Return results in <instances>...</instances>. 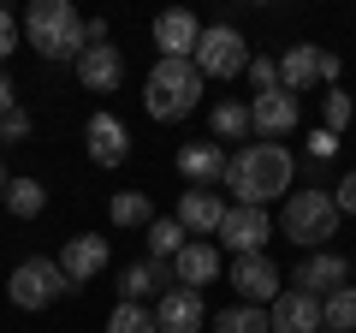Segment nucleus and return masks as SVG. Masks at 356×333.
Returning a JSON list of instances; mask_svg holds the SVG:
<instances>
[{
    "label": "nucleus",
    "instance_id": "f257e3e1",
    "mask_svg": "<svg viewBox=\"0 0 356 333\" xmlns=\"http://www.w3.org/2000/svg\"><path fill=\"white\" fill-rule=\"evenodd\" d=\"M297 179V161L280 149V143H243L226 161V185L238 196V208H267L273 196H285Z\"/></svg>",
    "mask_w": 356,
    "mask_h": 333
},
{
    "label": "nucleus",
    "instance_id": "f03ea898",
    "mask_svg": "<svg viewBox=\"0 0 356 333\" xmlns=\"http://www.w3.org/2000/svg\"><path fill=\"white\" fill-rule=\"evenodd\" d=\"M143 102H149V119H161V125L191 119L202 107V72L191 60H154L149 84H143Z\"/></svg>",
    "mask_w": 356,
    "mask_h": 333
},
{
    "label": "nucleus",
    "instance_id": "7ed1b4c3",
    "mask_svg": "<svg viewBox=\"0 0 356 333\" xmlns=\"http://www.w3.org/2000/svg\"><path fill=\"white\" fill-rule=\"evenodd\" d=\"M24 36L42 60H77L83 54V18L72 0H36L24 13Z\"/></svg>",
    "mask_w": 356,
    "mask_h": 333
},
{
    "label": "nucleus",
    "instance_id": "20e7f679",
    "mask_svg": "<svg viewBox=\"0 0 356 333\" xmlns=\"http://www.w3.org/2000/svg\"><path fill=\"white\" fill-rule=\"evenodd\" d=\"M339 203L332 191H291L285 196V215H280V232L297 244V250H327V238L339 232Z\"/></svg>",
    "mask_w": 356,
    "mask_h": 333
},
{
    "label": "nucleus",
    "instance_id": "39448f33",
    "mask_svg": "<svg viewBox=\"0 0 356 333\" xmlns=\"http://www.w3.org/2000/svg\"><path fill=\"white\" fill-rule=\"evenodd\" d=\"M65 292H77V286L65 280V274H60V262H48V256L18 262V268H13V280H6V297H13L18 309H48V304H60Z\"/></svg>",
    "mask_w": 356,
    "mask_h": 333
},
{
    "label": "nucleus",
    "instance_id": "423d86ee",
    "mask_svg": "<svg viewBox=\"0 0 356 333\" xmlns=\"http://www.w3.org/2000/svg\"><path fill=\"white\" fill-rule=\"evenodd\" d=\"M191 65L202 72V84L208 77H220V84H226V77H243L250 72V42L232 24H208L202 42H196V54H191Z\"/></svg>",
    "mask_w": 356,
    "mask_h": 333
},
{
    "label": "nucleus",
    "instance_id": "0eeeda50",
    "mask_svg": "<svg viewBox=\"0 0 356 333\" xmlns=\"http://www.w3.org/2000/svg\"><path fill=\"white\" fill-rule=\"evenodd\" d=\"M315 84H339V54H327V48H315V42H297V48H285L280 54V90H315Z\"/></svg>",
    "mask_w": 356,
    "mask_h": 333
},
{
    "label": "nucleus",
    "instance_id": "6e6552de",
    "mask_svg": "<svg viewBox=\"0 0 356 333\" xmlns=\"http://www.w3.org/2000/svg\"><path fill=\"white\" fill-rule=\"evenodd\" d=\"M202 327H208L202 292H191V286L161 292V304H154V333H202Z\"/></svg>",
    "mask_w": 356,
    "mask_h": 333
},
{
    "label": "nucleus",
    "instance_id": "1a4fd4ad",
    "mask_svg": "<svg viewBox=\"0 0 356 333\" xmlns=\"http://www.w3.org/2000/svg\"><path fill=\"white\" fill-rule=\"evenodd\" d=\"M220 238H226L232 256H261L267 238H273V220H267V208H226Z\"/></svg>",
    "mask_w": 356,
    "mask_h": 333
},
{
    "label": "nucleus",
    "instance_id": "9d476101",
    "mask_svg": "<svg viewBox=\"0 0 356 333\" xmlns=\"http://www.w3.org/2000/svg\"><path fill=\"white\" fill-rule=\"evenodd\" d=\"M250 131H255L261 143L291 137V131H297V95H291V90H267V95H255V102H250Z\"/></svg>",
    "mask_w": 356,
    "mask_h": 333
},
{
    "label": "nucleus",
    "instance_id": "9b49d317",
    "mask_svg": "<svg viewBox=\"0 0 356 333\" xmlns=\"http://www.w3.org/2000/svg\"><path fill=\"white\" fill-rule=\"evenodd\" d=\"M77 84H83L89 95H113L119 84H125V54H119L113 42L83 48V54H77Z\"/></svg>",
    "mask_w": 356,
    "mask_h": 333
},
{
    "label": "nucleus",
    "instance_id": "f8f14e48",
    "mask_svg": "<svg viewBox=\"0 0 356 333\" xmlns=\"http://www.w3.org/2000/svg\"><path fill=\"white\" fill-rule=\"evenodd\" d=\"M232 286H238V297L243 304H255V309H267L273 297H280V268H273V256H238L232 262Z\"/></svg>",
    "mask_w": 356,
    "mask_h": 333
},
{
    "label": "nucleus",
    "instance_id": "ddd939ff",
    "mask_svg": "<svg viewBox=\"0 0 356 333\" xmlns=\"http://www.w3.org/2000/svg\"><path fill=\"white\" fill-rule=\"evenodd\" d=\"M267 327L273 333H321V297L285 286V292L267 304Z\"/></svg>",
    "mask_w": 356,
    "mask_h": 333
},
{
    "label": "nucleus",
    "instance_id": "4468645a",
    "mask_svg": "<svg viewBox=\"0 0 356 333\" xmlns=\"http://www.w3.org/2000/svg\"><path fill=\"white\" fill-rule=\"evenodd\" d=\"M339 286H350V262H344L339 250H309L303 268H297V292H309V297H332Z\"/></svg>",
    "mask_w": 356,
    "mask_h": 333
},
{
    "label": "nucleus",
    "instance_id": "2eb2a0df",
    "mask_svg": "<svg viewBox=\"0 0 356 333\" xmlns=\"http://www.w3.org/2000/svg\"><path fill=\"white\" fill-rule=\"evenodd\" d=\"M102 268H107V238H102V232H77V238H65L60 274H65L72 286H89Z\"/></svg>",
    "mask_w": 356,
    "mask_h": 333
},
{
    "label": "nucleus",
    "instance_id": "dca6fc26",
    "mask_svg": "<svg viewBox=\"0 0 356 333\" xmlns=\"http://www.w3.org/2000/svg\"><path fill=\"white\" fill-rule=\"evenodd\" d=\"M83 149H89V161L95 166H125V155H131V131L119 125L113 114H95L83 125Z\"/></svg>",
    "mask_w": 356,
    "mask_h": 333
},
{
    "label": "nucleus",
    "instance_id": "f3484780",
    "mask_svg": "<svg viewBox=\"0 0 356 333\" xmlns=\"http://www.w3.org/2000/svg\"><path fill=\"white\" fill-rule=\"evenodd\" d=\"M196 42H202V24H196L184 6H172V13L154 18V48H161V60H191Z\"/></svg>",
    "mask_w": 356,
    "mask_h": 333
},
{
    "label": "nucleus",
    "instance_id": "a211bd4d",
    "mask_svg": "<svg viewBox=\"0 0 356 333\" xmlns=\"http://www.w3.org/2000/svg\"><path fill=\"white\" fill-rule=\"evenodd\" d=\"M178 173L191 179V191H214V185H226V149L220 143H191V149H178Z\"/></svg>",
    "mask_w": 356,
    "mask_h": 333
},
{
    "label": "nucleus",
    "instance_id": "6ab92c4d",
    "mask_svg": "<svg viewBox=\"0 0 356 333\" xmlns=\"http://www.w3.org/2000/svg\"><path fill=\"white\" fill-rule=\"evenodd\" d=\"M172 220L184 232H196V238H208V232H220V220H226V196H220V191H184Z\"/></svg>",
    "mask_w": 356,
    "mask_h": 333
},
{
    "label": "nucleus",
    "instance_id": "aec40b11",
    "mask_svg": "<svg viewBox=\"0 0 356 333\" xmlns=\"http://www.w3.org/2000/svg\"><path fill=\"white\" fill-rule=\"evenodd\" d=\"M172 280H178V286H191V292L214 286V280H220V250H214V244H202V238L184 244V250L172 256Z\"/></svg>",
    "mask_w": 356,
    "mask_h": 333
},
{
    "label": "nucleus",
    "instance_id": "412c9836",
    "mask_svg": "<svg viewBox=\"0 0 356 333\" xmlns=\"http://www.w3.org/2000/svg\"><path fill=\"white\" fill-rule=\"evenodd\" d=\"M321 327L327 333H356V286H339L332 297H321Z\"/></svg>",
    "mask_w": 356,
    "mask_h": 333
},
{
    "label": "nucleus",
    "instance_id": "4be33fe9",
    "mask_svg": "<svg viewBox=\"0 0 356 333\" xmlns=\"http://www.w3.org/2000/svg\"><path fill=\"white\" fill-rule=\"evenodd\" d=\"M6 208H13L18 220H36L42 208H48V191H42V179H13V185H6Z\"/></svg>",
    "mask_w": 356,
    "mask_h": 333
},
{
    "label": "nucleus",
    "instance_id": "5701e85b",
    "mask_svg": "<svg viewBox=\"0 0 356 333\" xmlns=\"http://www.w3.org/2000/svg\"><path fill=\"white\" fill-rule=\"evenodd\" d=\"M214 333H273V327H267V309L232 304V309H220V316H214Z\"/></svg>",
    "mask_w": 356,
    "mask_h": 333
},
{
    "label": "nucleus",
    "instance_id": "b1692460",
    "mask_svg": "<svg viewBox=\"0 0 356 333\" xmlns=\"http://www.w3.org/2000/svg\"><path fill=\"white\" fill-rule=\"evenodd\" d=\"M178 250H184V226L178 220H149V262H172Z\"/></svg>",
    "mask_w": 356,
    "mask_h": 333
},
{
    "label": "nucleus",
    "instance_id": "393cba45",
    "mask_svg": "<svg viewBox=\"0 0 356 333\" xmlns=\"http://www.w3.org/2000/svg\"><path fill=\"white\" fill-rule=\"evenodd\" d=\"M107 215H113V226H143V232H149L154 208H149V196H143V191H119L113 203H107Z\"/></svg>",
    "mask_w": 356,
    "mask_h": 333
},
{
    "label": "nucleus",
    "instance_id": "a878e982",
    "mask_svg": "<svg viewBox=\"0 0 356 333\" xmlns=\"http://www.w3.org/2000/svg\"><path fill=\"white\" fill-rule=\"evenodd\" d=\"M214 137H250V107H243V102H220L214 107Z\"/></svg>",
    "mask_w": 356,
    "mask_h": 333
},
{
    "label": "nucleus",
    "instance_id": "bb28decb",
    "mask_svg": "<svg viewBox=\"0 0 356 333\" xmlns=\"http://www.w3.org/2000/svg\"><path fill=\"white\" fill-rule=\"evenodd\" d=\"M107 333H154V309H143V304H119L113 316H107Z\"/></svg>",
    "mask_w": 356,
    "mask_h": 333
},
{
    "label": "nucleus",
    "instance_id": "cd10ccee",
    "mask_svg": "<svg viewBox=\"0 0 356 333\" xmlns=\"http://www.w3.org/2000/svg\"><path fill=\"white\" fill-rule=\"evenodd\" d=\"M321 114H327V131H332V137H339V131L350 125V114H356V102H350V95L339 90V84H332V90L321 95Z\"/></svg>",
    "mask_w": 356,
    "mask_h": 333
},
{
    "label": "nucleus",
    "instance_id": "c85d7f7f",
    "mask_svg": "<svg viewBox=\"0 0 356 333\" xmlns=\"http://www.w3.org/2000/svg\"><path fill=\"white\" fill-rule=\"evenodd\" d=\"M255 84V95H267V90H280V60L273 54H250V72H243Z\"/></svg>",
    "mask_w": 356,
    "mask_h": 333
},
{
    "label": "nucleus",
    "instance_id": "c756f323",
    "mask_svg": "<svg viewBox=\"0 0 356 333\" xmlns=\"http://www.w3.org/2000/svg\"><path fill=\"white\" fill-rule=\"evenodd\" d=\"M332 155H339V137H332L327 125H315L309 131V161H332Z\"/></svg>",
    "mask_w": 356,
    "mask_h": 333
},
{
    "label": "nucleus",
    "instance_id": "7c9ffc66",
    "mask_svg": "<svg viewBox=\"0 0 356 333\" xmlns=\"http://www.w3.org/2000/svg\"><path fill=\"white\" fill-rule=\"evenodd\" d=\"M24 137H30V114H24V107H13V114L0 119V143H24Z\"/></svg>",
    "mask_w": 356,
    "mask_h": 333
},
{
    "label": "nucleus",
    "instance_id": "2f4dec72",
    "mask_svg": "<svg viewBox=\"0 0 356 333\" xmlns=\"http://www.w3.org/2000/svg\"><path fill=\"white\" fill-rule=\"evenodd\" d=\"M332 203H339V215H356V166L344 173L339 185H332Z\"/></svg>",
    "mask_w": 356,
    "mask_h": 333
},
{
    "label": "nucleus",
    "instance_id": "473e14b6",
    "mask_svg": "<svg viewBox=\"0 0 356 333\" xmlns=\"http://www.w3.org/2000/svg\"><path fill=\"white\" fill-rule=\"evenodd\" d=\"M13 48H18V18L6 13V6H0V65L13 60Z\"/></svg>",
    "mask_w": 356,
    "mask_h": 333
},
{
    "label": "nucleus",
    "instance_id": "72a5a7b5",
    "mask_svg": "<svg viewBox=\"0 0 356 333\" xmlns=\"http://www.w3.org/2000/svg\"><path fill=\"white\" fill-rule=\"evenodd\" d=\"M13 95H18V90H13V77H6V65H0V119H6V114H13V107H18Z\"/></svg>",
    "mask_w": 356,
    "mask_h": 333
},
{
    "label": "nucleus",
    "instance_id": "f704fd0d",
    "mask_svg": "<svg viewBox=\"0 0 356 333\" xmlns=\"http://www.w3.org/2000/svg\"><path fill=\"white\" fill-rule=\"evenodd\" d=\"M6 185H13V173H6V166H0V203H6Z\"/></svg>",
    "mask_w": 356,
    "mask_h": 333
},
{
    "label": "nucleus",
    "instance_id": "c9c22d12",
    "mask_svg": "<svg viewBox=\"0 0 356 333\" xmlns=\"http://www.w3.org/2000/svg\"><path fill=\"white\" fill-rule=\"evenodd\" d=\"M321 333H327V327H321Z\"/></svg>",
    "mask_w": 356,
    "mask_h": 333
}]
</instances>
